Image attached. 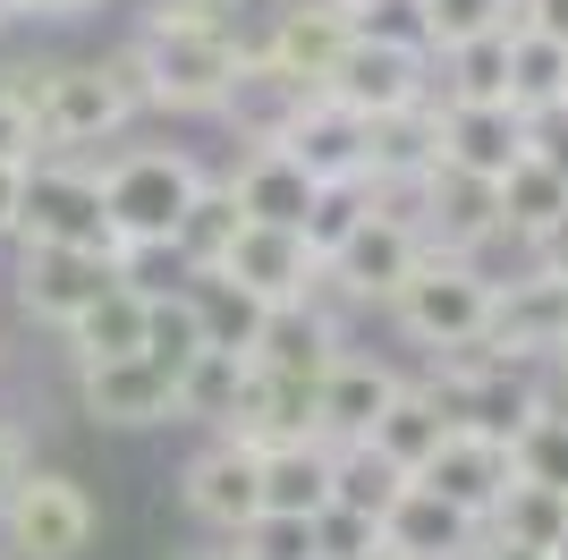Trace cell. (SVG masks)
<instances>
[{
  "label": "cell",
  "mask_w": 568,
  "mask_h": 560,
  "mask_svg": "<svg viewBox=\"0 0 568 560\" xmlns=\"http://www.w3.org/2000/svg\"><path fill=\"white\" fill-rule=\"evenodd\" d=\"M237 60H246V34L230 26L221 0H179V9H153L144 34L128 51H111L102 69L119 77L128 102H153V111H221Z\"/></svg>",
  "instance_id": "1"
},
{
  "label": "cell",
  "mask_w": 568,
  "mask_h": 560,
  "mask_svg": "<svg viewBox=\"0 0 568 560\" xmlns=\"http://www.w3.org/2000/svg\"><path fill=\"white\" fill-rule=\"evenodd\" d=\"M94 187H102V212H111L119 247H170V230H179L187 196L204 187V170H195L187 153L136 144V153H111V162L94 170Z\"/></svg>",
  "instance_id": "2"
},
{
  "label": "cell",
  "mask_w": 568,
  "mask_h": 560,
  "mask_svg": "<svg viewBox=\"0 0 568 560\" xmlns=\"http://www.w3.org/2000/svg\"><path fill=\"white\" fill-rule=\"evenodd\" d=\"M493 289H500V280L475 272V256L425 247L416 272L390 289V314H399L407 340H425V349H458V340H475V331L493 323Z\"/></svg>",
  "instance_id": "3"
},
{
  "label": "cell",
  "mask_w": 568,
  "mask_h": 560,
  "mask_svg": "<svg viewBox=\"0 0 568 560\" xmlns=\"http://www.w3.org/2000/svg\"><path fill=\"white\" fill-rule=\"evenodd\" d=\"M34 137H43V153H77V144H102L128 128V93H119V77L102 69V60H51L43 77H34Z\"/></svg>",
  "instance_id": "4"
},
{
  "label": "cell",
  "mask_w": 568,
  "mask_h": 560,
  "mask_svg": "<svg viewBox=\"0 0 568 560\" xmlns=\"http://www.w3.org/2000/svg\"><path fill=\"white\" fill-rule=\"evenodd\" d=\"M9 238H51V247L119 256V230H111V212H102V187H94V170H77V162H26L18 230Z\"/></svg>",
  "instance_id": "5"
},
{
  "label": "cell",
  "mask_w": 568,
  "mask_h": 560,
  "mask_svg": "<svg viewBox=\"0 0 568 560\" xmlns=\"http://www.w3.org/2000/svg\"><path fill=\"white\" fill-rule=\"evenodd\" d=\"M0 527H9L18 560H77L94 543V501L77 476H18L0 501Z\"/></svg>",
  "instance_id": "6"
},
{
  "label": "cell",
  "mask_w": 568,
  "mask_h": 560,
  "mask_svg": "<svg viewBox=\"0 0 568 560\" xmlns=\"http://www.w3.org/2000/svg\"><path fill=\"white\" fill-rule=\"evenodd\" d=\"M332 102H348L356 119H382V111H407V102H433V51H407V43H374V34H348L323 77Z\"/></svg>",
  "instance_id": "7"
},
{
  "label": "cell",
  "mask_w": 568,
  "mask_h": 560,
  "mask_svg": "<svg viewBox=\"0 0 568 560\" xmlns=\"http://www.w3.org/2000/svg\"><path fill=\"white\" fill-rule=\"evenodd\" d=\"M416 256H425V230L399 221V212L365 204V212H356V230L323 256V280H332L339 298H356V306H390V289L416 272Z\"/></svg>",
  "instance_id": "8"
},
{
  "label": "cell",
  "mask_w": 568,
  "mask_h": 560,
  "mask_svg": "<svg viewBox=\"0 0 568 560\" xmlns=\"http://www.w3.org/2000/svg\"><path fill=\"white\" fill-rule=\"evenodd\" d=\"M119 280L111 256H94V247H51V238H18V306L34 314V323L69 331V314L85 298H102Z\"/></svg>",
  "instance_id": "9"
},
{
  "label": "cell",
  "mask_w": 568,
  "mask_h": 560,
  "mask_svg": "<svg viewBox=\"0 0 568 560\" xmlns=\"http://www.w3.org/2000/svg\"><path fill=\"white\" fill-rule=\"evenodd\" d=\"M416 230H425V247L475 256L484 238H500V196H493V179H475V170H458V162H433L425 179H416Z\"/></svg>",
  "instance_id": "10"
},
{
  "label": "cell",
  "mask_w": 568,
  "mask_h": 560,
  "mask_svg": "<svg viewBox=\"0 0 568 560\" xmlns=\"http://www.w3.org/2000/svg\"><path fill=\"white\" fill-rule=\"evenodd\" d=\"M213 272H230L237 289H255L263 306H288V298H314V280H323V256H314L297 230H281V221H246Z\"/></svg>",
  "instance_id": "11"
},
{
  "label": "cell",
  "mask_w": 568,
  "mask_h": 560,
  "mask_svg": "<svg viewBox=\"0 0 568 560\" xmlns=\"http://www.w3.org/2000/svg\"><path fill=\"white\" fill-rule=\"evenodd\" d=\"M272 144H281V153L306 170L314 187L365 179V119H356L348 102H332V93H306V102L288 111V128H281Z\"/></svg>",
  "instance_id": "12"
},
{
  "label": "cell",
  "mask_w": 568,
  "mask_h": 560,
  "mask_svg": "<svg viewBox=\"0 0 568 560\" xmlns=\"http://www.w3.org/2000/svg\"><path fill=\"white\" fill-rule=\"evenodd\" d=\"M416 484L442 492L450 510H467L475 527L493 518L500 484H509V442H493V433H467V424H450L442 442H433V459L416 467Z\"/></svg>",
  "instance_id": "13"
},
{
  "label": "cell",
  "mask_w": 568,
  "mask_h": 560,
  "mask_svg": "<svg viewBox=\"0 0 568 560\" xmlns=\"http://www.w3.org/2000/svg\"><path fill=\"white\" fill-rule=\"evenodd\" d=\"M433 137H442V162L475 170V179H500V170L526 153V111L518 102H433Z\"/></svg>",
  "instance_id": "14"
},
{
  "label": "cell",
  "mask_w": 568,
  "mask_h": 560,
  "mask_svg": "<svg viewBox=\"0 0 568 560\" xmlns=\"http://www.w3.org/2000/svg\"><path fill=\"white\" fill-rule=\"evenodd\" d=\"M179 492H187V510L204 518V527L237 536V527H246V518L263 510V459H255V442H237V433H221V442L204 450V459H187Z\"/></svg>",
  "instance_id": "15"
},
{
  "label": "cell",
  "mask_w": 568,
  "mask_h": 560,
  "mask_svg": "<svg viewBox=\"0 0 568 560\" xmlns=\"http://www.w3.org/2000/svg\"><path fill=\"white\" fill-rule=\"evenodd\" d=\"M255 357L263 373H297V382H323V366L339 357V314L323 298H288V306H263L255 323Z\"/></svg>",
  "instance_id": "16"
},
{
  "label": "cell",
  "mask_w": 568,
  "mask_h": 560,
  "mask_svg": "<svg viewBox=\"0 0 568 560\" xmlns=\"http://www.w3.org/2000/svg\"><path fill=\"white\" fill-rule=\"evenodd\" d=\"M77 408L94 424H170L179 417V399H170V382L144 357H94V366H77Z\"/></svg>",
  "instance_id": "17"
},
{
  "label": "cell",
  "mask_w": 568,
  "mask_h": 560,
  "mask_svg": "<svg viewBox=\"0 0 568 560\" xmlns=\"http://www.w3.org/2000/svg\"><path fill=\"white\" fill-rule=\"evenodd\" d=\"M560 331H568V280L535 272V280H509V289H493V323H484V340H493L500 357L535 366V357L560 349Z\"/></svg>",
  "instance_id": "18"
},
{
  "label": "cell",
  "mask_w": 568,
  "mask_h": 560,
  "mask_svg": "<svg viewBox=\"0 0 568 560\" xmlns=\"http://www.w3.org/2000/svg\"><path fill=\"white\" fill-rule=\"evenodd\" d=\"M390 391H399V373H390V366L339 349L332 366H323V382H314V433H323V442H365L374 417L390 408Z\"/></svg>",
  "instance_id": "19"
},
{
  "label": "cell",
  "mask_w": 568,
  "mask_h": 560,
  "mask_svg": "<svg viewBox=\"0 0 568 560\" xmlns=\"http://www.w3.org/2000/svg\"><path fill=\"white\" fill-rule=\"evenodd\" d=\"M475 536H484V527H475L467 510H450L442 492H425L416 476H407V492L382 510V543H390L399 560H467Z\"/></svg>",
  "instance_id": "20"
},
{
  "label": "cell",
  "mask_w": 568,
  "mask_h": 560,
  "mask_svg": "<svg viewBox=\"0 0 568 560\" xmlns=\"http://www.w3.org/2000/svg\"><path fill=\"white\" fill-rule=\"evenodd\" d=\"M339 43H348V18H339V0H281V18H272V34H263V60H281L288 77H306L314 93H323V77H332Z\"/></svg>",
  "instance_id": "21"
},
{
  "label": "cell",
  "mask_w": 568,
  "mask_h": 560,
  "mask_svg": "<svg viewBox=\"0 0 568 560\" xmlns=\"http://www.w3.org/2000/svg\"><path fill=\"white\" fill-rule=\"evenodd\" d=\"M306 77H288L281 60H263L255 43H246V60H237V77H230V93H221V111L237 119V128H246V144H272L288 128V111H297V102H306Z\"/></svg>",
  "instance_id": "22"
},
{
  "label": "cell",
  "mask_w": 568,
  "mask_h": 560,
  "mask_svg": "<svg viewBox=\"0 0 568 560\" xmlns=\"http://www.w3.org/2000/svg\"><path fill=\"white\" fill-rule=\"evenodd\" d=\"M237 196V212L246 221H281V230H297L314 204V179L297 162H288L281 144H246V162H237V179H221Z\"/></svg>",
  "instance_id": "23"
},
{
  "label": "cell",
  "mask_w": 568,
  "mask_h": 560,
  "mask_svg": "<svg viewBox=\"0 0 568 560\" xmlns=\"http://www.w3.org/2000/svg\"><path fill=\"white\" fill-rule=\"evenodd\" d=\"M263 510H288V518H314L332 501V442L323 433H297V442H263Z\"/></svg>",
  "instance_id": "24"
},
{
  "label": "cell",
  "mask_w": 568,
  "mask_h": 560,
  "mask_svg": "<svg viewBox=\"0 0 568 560\" xmlns=\"http://www.w3.org/2000/svg\"><path fill=\"white\" fill-rule=\"evenodd\" d=\"M144 289H128V280H111L102 298H85L69 314V357L77 366H94V357H136V340H144Z\"/></svg>",
  "instance_id": "25"
},
{
  "label": "cell",
  "mask_w": 568,
  "mask_h": 560,
  "mask_svg": "<svg viewBox=\"0 0 568 560\" xmlns=\"http://www.w3.org/2000/svg\"><path fill=\"white\" fill-rule=\"evenodd\" d=\"M246 230V212H237V196L230 187H195L187 196V212H179V230H170V256H179V272H213L221 256H230V238Z\"/></svg>",
  "instance_id": "26"
},
{
  "label": "cell",
  "mask_w": 568,
  "mask_h": 560,
  "mask_svg": "<svg viewBox=\"0 0 568 560\" xmlns=\"http://www.w3.org/2000/svg\"><path fill=\"white\" fill-rule=\"evenodd\" d=\"M407 492V467L399 459H382L374 442H332V501L339 510H356V518H374L382 527V510Z\"/></svg>",
  "instance_id": "27"
},
{
  "label": "cell",
  "mask_w": 568,
  "mask_h": 560,
  "mask_svg": "<svg viewBox=\"0 0 568 560\" xmlns=\"http://www.w3.org/2000/svg\"><path fill=\"white\" fill-rule=\"evenodd\" d=\"M442 433H450V417L433 408V391H416V382H399V391H390V408H382V417H374V433H365V442H374L382 459H399L407 476H416V467L433 459V442H442Z\"/></svg>",
  "instance_id": "28"
},
{
  "label": "cell",
  "mask_w": 568,
  "mask_h": 560,
  "mask_svg": "<svg viewBox=\"0 0 568 560\" xmlns=\"http://www.w3.org/2000/svg\"><path fill=\"white\" fill-rule=\"evenodd\" d=\"M493 196H500V238H535L551 212H568V179L551 162H535V153H518V162L500 170Z\"/></svg>",
  "instance_id": "29"
},
{
  "label": "cell",
  "mask_w": 568,
  "mask_h": 560,
  "mask_svg": "<svg viewBox=\"0 0 568 560\" xmlns=\"http://www.w3.org/2000/svg\"><path fill=\"white\" fill-rule=\"evenodd\" d=\"M179 289H187V306H195V323H204L213 349H255V323H263L255 289H237L230 272H187Z\"/></svg>",
  "instance_id": "30"
},
{
  "label": "cell",
  "mask_w": 568,
  "mask_h": 560,
  "mask_svg": "<svg viewBox=\"0 0 568 560\" xmlns=\"http://www.w3.org/2000/svg\"><path fill=\"white\" fill-rule=\"evenodd\" d=\"M442 60V93L450 102H509V26H493V34H467V43L433 51Z\"/></svg>",
  "instance_id": "31"
},
{
  "label": "cell",
  "mask_w": 568,
  "mask_h": 560,
  "mask_svg": "<svg viewBox=\"0 0 568 560\" xmlns=\"http://www.w3.org/2000/svg\"><path fill=\"white\" fill-rule=\"evenodd\" d=\"M237 391H246V349H213V340H204V349L187 357V373H179V417L230 424Z\"/></svg>",
  "instance_id": "32"
},
{
  "label": "cell",
  "mask_w": 568,
  "mask_h": 560,
  "mask_svg": "<svg viewBox=\"0 0 568 560\" xmlns=\"http://www.w3.org/2000/svg\"><path fill=\"white\" fill-rule=\"evenodd\" d=\"M568 527V492L551 484H526V476H509L493 501V518H484V536H509V543H535V552H551V536Z\"/></svg>",
  "instance_id": "33"
},
{
  "label": "cell",
  "mask_w": 568,
  "mask_h": 560,
  "mask_svg": "<svg viewBox=\"0 0 568 560\" xmlns=\"http://www.w3.org/2000/svg\"><path fill=\"white\" fill-rule=\"evenodd\" d=\"M509 476H526V484H551L568 492V408H535V417L509 433Z\"/></svg>",
  "instance_id": "34"
},
{
  "label": "cell",
  "mask_w": 568,
  "mask_h": 560,
  "mask_svg": "<svg viewBox=\"0 0 568 560\" xmlns=\"http://www.w3.org/2000/svg\"><path fill=\"white\" fill-rule=\"evenodd\" d=\"M560 86H568V43H544L509 18V102L544 111V102H560Z\"/></svg>",
  "instance_id": "35"
},
{
  "label": "cell",
  "mask_w": 568,
  "mask_h": 560,
  "mask_svg": "<svg viewBox=\"0 0 568 560\" xmlns=\"http://www.w3.org/2000/svg\"><path fill=\"white\" fill-rule=\"evenodd\" d=\"M230 560H314V518H288V510H255L237 527V552Z\"/></svg>",
  "instance_id": "36"
},
{
  "label": "cell",
  "mask_w": 568,
  "mask_h": 560,
  "mask_svg": "<svg viewBox=\"0 0 568 560\" xmlns=\"http://www.w3.org/2000/svg\"><path fill=\"white\" fill-rule=\"evenodd\" d=\"M348 34H374V43H407V51H433L425 43V0H339Z\"/></svg>",
  "instance_id": "37"
},
{
  "label": "cell",
  "mask_w": 568,
  "mask_h": 560,
  "mask_svg": "<svg viewBox=\"0 0 568 560\" xmlns=\"http://www.w3.org/2000/svg\"><path fill=\"white\" fill-rule=\"evenodd\" d=\"M509 9H518V0H425V43L450 51V43H467V34H493V26H509Z\"/></svg>",
  "instance_id": "38"
},
{
  "label": "cell",
  "mask_w": 568,
  "mask_h": 560,
  "mask_svg": "<svg viewBox=\"0 0 568 560\" xmlns=\"http://www.w3.org/2000/svg\"><path fill=\"white\" fill-rule=\"evenodd\" d=\"M365 543H382V527H374V518L339 510V501H323V510H314V560H356Z\"/></svg>",
  "instance_id": "39"
},
{
  "label": "cell",
  "mask_w": 568,
  "mask_h": 560,
  "mask_svg": "<svg viewBox=\"0 0 568 560\" xmlns=\"http://www.w3.org/2000/svg\"><path fill=\"white\" fill-rule=\"evenodd\" d=\"M526 153L551 162L568 179V102H544V111H526Z\"/></svg>",
  "instance_id": "40"
},
{
  "label": "cell",
  "mask_w": 568,
  "mask_h": 560,
  "mask_svg": "<svg viewBox=\"0 0 568 560\" xmlns=\"http://www.w3.org/2000/svg\"><path fill=\"white\" fill-rule=\"evenodd\" d=\"M43 137H34V111H26L18 93H0V162H34Z\"/></svg>",
  "instance_id": "41"
},
{
  "label": "cell",
  "mask_w": 568,
  "mask_h": 560,
  "mask_svg": "<svg viewBox=\"0 0 568 560\" xmlns=\"http://www.w3.org/2000/svg\"><path fill=\"white\" fill-rule=\"evenodd\" d=\"M526 256H535V272H551V280H568V212H551L544 230L526 238Z\"/></svg>",
  "instance_id": "42"
},
{
  "label": "cell",
  "mask_w": 568,
  "mask_h": 560,
  "mask_svg": "<svg viewBox=\"0 0 568 560\" xmlns=\"http://www.w3.org/2000/svg\"><path fill=\"white\" fill-rule=\"evenodd\" d=\"M509 18H518L526 34H544V43H568V0H518Z\"/></svg>",
  "instance_id": "43"
},
{
  "label": "cell",
  "mask_w": 568,
  "mask_h": 560,
  "mask_svg": "<svg viewBox=\"0 0 568 560\" xmlns=\"http://www.w3.org/2000/svg\"><path fill=\"white\" fill-rule=\"evenodd\" d=\"M467 560H551V552H535V543H509V536H475Z\"/></svg>",
  "instance_id": "44"
},
{
  "label": "cell",
  "mask_w": 568,
  "mask_h": 560,
  "mask_svg": "<svg viewBox=\"0 0 568 560\" xmlns=\"http://www.w3.org/2000/svg\"><path fill=\"white\" fill-rule=\"evenodd\" d=\"M18 187H26V162H0V238L18 230Z\"/></svg>",
  "instance_id": "45"
},
{
  "label": "cell",
  "mask_w": 568,
  "mask_h": 560,
  "mask_svg": "<svg viewBox=\"0 0 568 560\" xmlns=\"http://www.w3.org/2000/svg\"><path fill=\"white\" fill-rule=\"evenodd\" d=\"M18 476H26V450H18V433L0 424V501H9V484H18Z\"/></svg>",
  "instance_id": "46"
},
{
  "label": "cell",
  "mask_w": 568,
  "mask_h": 560,
  "mask_svg": "<svg viewBox=\"0 0 568 560\" xmlns=\"http://www.w3.org/2000/svg\"><path fill=\"white\" fill-rule=\"evenodd\" d=\"M94 0H26V18H85Z\"/></svg>",
  "instance_id": "47"
},
{
  "label": "cell",
  "mask_w": 568,
  "mask_h": 560,
  "mask_svg": "<svg viewBox=\"0 0 568 560\" xmlns=\"http://www.w3.org/2000/svg\"><path fill=\"white\" fill-rule=\"evenodd\" d=\"M18 18H26V0H0V34H9Z\"/></svg>",
  "instance_id": "48"
},
{
  "label": "cell",
  "mask_w": 568,
  "mask_h": 560,
  "mask_svg": "<svg viewBox=\"0 0 568 560\" xmlns=\"http://www.w3.org/2000/svg\"><path fill=\"white\" fill-rule=\"evenodd\" d=\"M356 560H399V552H390V543H365V552H356Z\"/></svg>",
  "instance_id": "49"
},
{
  "label": "cell",
  "mask_w": 568,
  "mask_h": 560,
  "mask_svg": "<svg viewBox=\"0 0 568 560\" xmlns=\"http://www.w3.org/2000/svg\"><path fill=\"white\" fill-rule=\"evenodd\" d=\"M551 366H560V382H568V331H560V349H551Z\"/></svg>",
  "instance_id": "50"
},
{
  "label": "cell",
  "mask_w": 568,
  "mask_h": 560,
  "mask_svg": "<svg viewBox=\"0 0 568 560\" xmlns=\"http://www.w3.org/2000/svg\"><path fill=\"white\" fill-rule=\"evenodd\" d=\"M551 560H568V527H560V536H551Z\"/></svg>",
  "instance_id": "51"
},
{
  "label": "cell",
  "mask_w": 568,
  "mask_h": 560,
  "mask_svg": "<svg viewBox=\"0 0 568 560\" xmlns=\"http://www.w3.org/2000/svg\"><path fill=\"white\" fill-rule=\"evenodd\" d=\"M179 560H230V552H179Z\"/></svg>",
  "instance_id": "52"
},
{
  "label": "cell",
  "mask_w": 568,
  "mask_h": 560,
  "mask_svg": "<svg viewBox=\"0 0 568 560\" xmlns=\"http://www.w3.org/2000/svg\"><path fill=\"white\" fill-rule=\"evenodd\" d=\"M221 9H246V0H221Z\"/></svg>",
  "instance_id": "53"
},
{
  "label": "cell",
  "mask_w": 568,
  "mask_h": 560,
  "mask_svg": "<svg viewBox=\"0 0 568 560\" xmlns=\"http://www.w3.org/2000/svg\"><path fill=\"white\" fill-rule=\"evenodd\" d=\"M153 9H179V0H153Z\"/></svg>",
  "instance_id": "54"
},
{
  "label": "cell",
  "mask_w": 568,
  "mask_h": 560,
  "mask_svg": "<svg viewBox=\"0 0 568 560\" xmlns=\"http://www.w3.org/2000/svg\"><path fill=\"white\" fill-rule=\"evenodd\" d=\"M560 102H568V86H560Z\"/></svg>",
  "instance_id": "55"
}]
</instances>
